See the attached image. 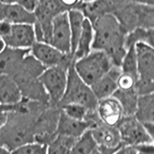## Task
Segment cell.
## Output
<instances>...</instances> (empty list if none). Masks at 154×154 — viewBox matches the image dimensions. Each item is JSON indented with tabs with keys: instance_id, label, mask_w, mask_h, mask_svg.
<instances>
[{
	"instance_id": "1",
	"label": "cell",
	"mask_w": 154,
	"mask_h": 154,
	"mask_svg": "<svg viewBox=\"0 0 154 154\" xmlns=\"http://www.w3.org/2000/svg\"><path fill=\"white\" fill-rule=\"evenodd\" d=\"M45 108L46 106L23 99L18 104V108L10 113L7 122L0 128V146L12 151L34 142L35 123Z\"/></svg>"
},
{
	"instance_id": "2",
	"label": "cell",
	"mask_w": 154,
	"mask_h": 154,
	"mask_svg": "<svg viewBox=\"0 0 154 154\" xmlns=\"http://www.w3.org/2000/svg\"><path fill=\"white\" fill-rule=\"evenodd\" d=\"M94 30V42L91 49L104 52L115 66H120L126 52V33L119 25L112 14H106L91 23Z\"/></svg>"
},
{
	"instance_id": "3",
	"label": "cell",
	"mask_w": 154,
	"mask_h": 154,
	"mask_svg": "<svg viewBox=\"0 0 154 154\" xmlns=\"http://www.w3.org/2000/svg\"><path fill=\"white\" fill-rule=\"evenodd\" d=\"M113 66L110 58L98 50H91L88 55L73 61L76 73L90 87L102 78Z\"/></svg>"
},
{
	"instance_id": "4",
	"label": "cell",
	"mask_w": 154,
	"mask_h": 154,
	"mask_svg": "<svg viewBox=\"0 0 154 154\" xmlns=\"http://www.w3.org/2000/svg\"><path fill=\"white\" fill-rule=\"evenodd\" d=\"M113 14L126 34L137 28L153 29L154 26L153 6L128 2Z\"/></svg>"
},
{
	"instance_id": "5",
	"label": "cell",
	"mask_w": 154,
	"mask_h": 154,
	"mask_svg": "<svg viewBox=\"0 0 154 154\" xmlns=\"http://www.w3.org/2000/svg\"><path fill=\"white\" fill-rule=\"evenodd\" d=\"M65 104H79L90 111L95 110L97 99L91 91V88L82 80L73 67V62L67 69V78L66 91L60 106Z\"/></svg>"
},
{
	"instance_id": "6",
	"label": "cell",
	"mask_w": 154,
	"mask_h": 154,
	"mask_svg": "<svg viewBox=\"0 0 154 154\" xmlns=\"http://www.w3.org/2000/svg\"><path fill=\"white\" fill-rule=\"evenodd\" d=\"M69 66H53L42 71L38 77L48 97L49 107H59L66 87Z\"/></svg>"
},
{
	"instance_id": "7",
	"label": "cell",
	"mask_w": 154,
	"mask_h": 154,
	"mask_svg": "<svg viewBox=\"0 0 154 154\" xmlns=\"http://www.w3.org/2000/svg\"><path fill=\"white\" fill-rule=\"evenodd\" d=\"M122 146H138L153 143L154 138L148 134L143 125L134 116H124L117 125Z\"/></svg>"
},
{
	"instance_id": "8",
	"label": "cell",
	"mask_w": 154,
	"mask_h": 154,
	"mask_svg": "<svg viewBox=\"0 0 154 154\" xmlns=\"http://www.w3.org/2000/svg\"><path fill=\"white\" fill-rule=\"evenodd\" d=\"M61 109L59 107L45 108L35 123L34 142L47 146L57 136L56 128Z\"/></svg>"
},
{
	"instance_id": "9",
	"label": "cell",
	"mask_w": 154,
	"mask_h": 154,
	"mask_svg": "<svg viewBox=\"0 0 154 154\" xmlns=\"http://www.w3.org/2000/svg\"><path fill=\"white\" fill-rule=\"evenodd\" d=\"M30 54L45 69L53 66H69L73 62L71 55L65 54L45 42H36L30 48Z\"/></svg>"
},
{
	"instance_id": "10",
	"label": "cell",
	"mask_w": 154,
	"mask_h": 154,
	"mask_svg": "<svg viewBox=\"0 0 154 154\" xmlns=\"http://www.w3.org/2000/svg\"><path fill=\"white\" fill-rule=\"evenodd\" d=\"M49 45L65 54L71 55V37L67 12L58 14L53 19Z\"/></svg>"
},
{
	"instance_id": "11",
	"label": "cell",
	"mask_w": 154,
	"mask_h": 154,
	"mask_svg": "<svg viewBox=\"0 0 154 154\" xmlns=\"http://www.w3.org/2000/svg\"><path fill=\"white\" fill-rule=\"evenodd\" d=\"M3 42L5 45L16 49H30L36 42L34 27L31 24H12Z\"/></svg>"
},
{
	"instance_id": "12",
	"label": "cell",
	"mask_w": 154,
	"mask_h": 154,
	"mask_svg": "<svg viewBox=\"0 0 154 154\" xmlns=\"http://www.w3.org/2000/svg\"><path fill=\"white\" fill-rule=\"evenodd\" d=\"M94 111L100 122L109 126H117L124 117L122 106L114 96L98 100Z\"/></svg>"
},
{
	"instance_id": "13",
	"label": "cell",
	"mask_w": 154,
	"mask_h": 154,
	"mask_svg": "<svg viewBox=\"0 0 154 154\" xmlns=\"http://www.w3.org/2000/svg\"><path fill=\"white\" fill-rule=\"evenodd\" d=\"M90 130L97 146L109 149H117L122 146L117 126H109L103 124L97 119L93 123Z\"/></svg>"
},
{
	"instance_id": "14",
	"label": "cell",
	"mask_w": 154,
	"mask_h": 154,
	"mask_svg": "<svg viewBox=\"0 0 154 154\" xmlns=\"http://www.w3.org/2000/svg\"><path fill=\"white\" fill-rule=\"evenodd\" d=\"M138 78L154 80V49L146 43L135 45Z\"/></svg>"
},
{
	"instance_id": "15",
	"label": "cell",
	"mask_w": 154,
	"mask_h": 154,
	"mask_svg": "<svg viewBox=\"0 0 154 154\" xmlns=\"http://www.w3.org/2000/svg\"><path fill=\"white\" fill-rule=\"evenodd\" d=\"M29 53L30 49H16L6 46L0 53V74L12 77Z\"/></svg>"
},
{
	"instance_id": "16",
	"label": "cell",
	"mask_w": 154,
	"mask_h": 154,
	"mask_svg": "<svg viewBox=\"0 0 154 154\" xmlns=\"http://www.w3.org/2000/svg\"><path fill=\"white\" fill-rule=\"evenodd\" d=\"M134 117L141 122L150 136L154 129V96L153 94L139 95Z\"/></svg>"
},
{
	"instance_id": "17",
	"label": "cell",
	"mask_w": 154,
	"mask_h": 154,
	"mask_svg": "<svg viewBox=\"0 0 154 154\" xmlns=\"http://www.w3.org/2000/svg\"><path fill=\"white\" fill-rule=\"evenodd\" d=\"M91 129V124L87 120H77L69 118L60 111L57 122L56 134L71 139H77L82 134Z\"/></svg>"
},
{
	"instance_id": "18",
	"label": "cell",
	"mask_w": 154,
	"mask_h": 154,
	"mask_svg": "<svg viewBox=\"0 0 154 154\" xmlns=\"http://www.w3.org/2000/svg\"><path fill=\"white\" fill-rule=\"evenodd\" d=\"M120 72L122 70L119 67L114 66L102 78H100L96 83L91 86V91L97 101L113 96L115 91L118 90L117 80Z\"/></svg>"
},
{
	"instance_id": "19",
	"label": "cell",
	"mask_w": 154,
	"mask_h": 154,
	"mask_svg": "<svg viewBox=\"0 0 154 154\" xmlns=\"http://www.w3.org/2000/svg\"><path fill=\"white\" fill-rule=\"evenodd\" d=\"M22 100L21 91L14 80L8 75L0 74V104L16 105Z\"/></svg>"
},
{
	"instance_id": "20",
	"label": "cell",
	"mask_w": 154,
	"mask_h": 154,
	"mask_svg": "<svg viewBox=\"0 0 154 154\" xmlns=\"http://www.w3.org/2000/svg\"><path fill=\"white\" fill-rule=\"evenodd\" d=\"M35 14L21 8L17 4H4L2 22L10 24H31L35 23Z\"/></svg>"
},
{
	"instance_id": "21",
	"label": "cell",
	"mask_w": 154,
	"mask_h": 154,
	"mask_svg": "<svg viewBox=\"0 0 154 154\" xmlns=\"http://www.w3.org/2000/svg\"><path fill=\"white\" fill-rule=\"evenodd\" d=\"M94 42V30L91 23L85 18L83 23V28H82L81 34L77 41V45L74 52L72 53V59L78 60L80 58L88 55L89 53L93 50L91 46H93Z\"/></svg>"
},
{
	"instance_id": "22",
	"label": "cell",
	"mask_w": 154,
	"mask_h": 154,
	"mask_svg": "<svg viewBox=\"0 0 154 154\" xmlns=\"http://www.w3.org/2000/svg\"><path fill=\"white\" fill-rule=\"evenodd\" d=\"M113 96L119 101V103L122 106L124 116H134L139 97V94H137L136 90H117Z\"/></svg>"
},
{
	"instance_id": "23",
	"label": "cell",
	"mask_w": 154,
	"mask_h": 154,
	"mask_svg": "<svg viewBox=\"0 0 154 154\" xmlns=\"http://www.w3.org/2000/svg\"><path fill=\"white\" fill-rule=\"evenodd\" d=\"M67 17H69V30H70V37H71V56L74 52L77 41L81 34L82 28H83V23L85 17L78 9H71L67 11Z\"/></svg>"
},
{
	"instance_id": "24",
	"label": "cell",
	"mask_w": 154,
	"mask_h": 154,
	"mask_svg": "<svg viewBox=\"0 0 154 154\" xmlns=\"http://www.w3.org/2000/svg\"><path fill=\"white\" fill-rule=\"evenodd\" d=\"M97 146L91 130H88L75 140L69 154H91Z\"/></svg>"
},
{
	"instance_id": "25",
	"label": "cell",
	"mask_w": 154,
	"mask_h": 154,
	"mask_svg": "<svg viewBox=\"0 0 154 154\" xmlns=\"http://www.w3.org/2000/svg\"><path fill=\"white\" fill-rule=\"evenodd\" d=\"M154 38V28L153 29H144L137 28L135 30L127 33L125 35V48L134 46L137 43H146L150 46H153Z\"/></svg>"
},
{
	"instance_id": "26",
	"label": "cell",
	"mask_w": 154,
	"mask_h": 154,
	"mask_svg": "<svg viewBox=\"0 0 154 154\" xmlns=\"http://www.w3.org/2000/svg\"><path fill=\"white\" fill-rule=\"evenodd\" d=\"M64 12H67V10L60 3L59 0H38V7L34 14L54 18Z\"/></svg>"
},
{
	"instance_id": "27",
	"label": "cell",
	"mask_w": 154,
	"mask_h": 154,
	"mask_svg": "<svg viewBox=\"0 0 154 154\" xmlns=\"http://www.w3.org/2000/svg\"><path fill=\"white\" fill-rule=\"evenodd\" d=\"M75 140L57 135L56 138L47 144L46 154H69Z\"/></svg>"
},
{
	"instance_id": "28",
	"label": "cell",
	"mask_w": 154,
	"mask_h": 154,
	"mask_svg": "<svg viewBox=\"0 0 154 154\" xmlns=\"http://www.w3.org/2000/svg\"><path fill=\"white\" fill-rule=\"evenodd\" d=\"M119 69L123 73L131 74L133 76L138 77L137 73V57L135 51V45L130 46L126 49L125 55L120 63Z\"/></svg>"
},
{
	"instance_id": "29",
	"label": "cell",
	"mask_w": 154,
	"mask_h": 154,
	"mask_svg": "<svg viewBox=\"0 0 154 154\" xmlns=\"http://www.w3.org/2000/svg\"><path fill=\"white\" fill-rule=\"evenodd\" d=\"M60 109L69 118L77 120H85L90 112V110L79 104H65L60 106Z\"/></svg>"
},
{
	"instance_id": "30",
	"label": "cell",
	"mask_w": 154,
	"mask_h": 154,
	"mask_svg": "<svg viewBox=\"0 0 154 154\" xmlns=\"http://www.w3.org/2000/svg\"><path fill=\"white\" fill-rule=\"evenodd\" d=\"M47 146L31 142L20 146L11 151V154H46Z\"/></svg>"
},
{
	"instance_id": "31",
	"label": "cell",
	"mask_w": 154,
	"mask_h": 154,
	"mask_svg": "<svg viewBox=\"0 0 154 154\" xmlns=\"http://www.w3.org/2000/svg\"><path fill=\"white\" fill-rule=\"evenodd\" d=\"M97 2L104 14H113L118 10L122 8L124 5H126L129 2V0H97Z\"/></svg>"
},
{
	"instance_id": "32",
	"label": "cell",
	"mask_w": 154,
	"mask_h": 154,
	"mask_svg": "<svg viewBox=\"0 0 154 154\" xmlns=\"http://www.w3.org/2000/svg\"><path fill=\"white\" fill-rule=\"evenodd\" d=\"M137 78L138 77L133 76L131 74L120 72V74L119 75L118 80H117L118 90L128 91V90L135 89V85H136Z\"/></svg>"
},
{
	"instance_id": "33",
	"label": "cell",
	"mask_w": 154,
	"mask_h": 154,
	"mask_svg": "<svg viewBox=\"0 0 154 154\" xmlns=\"http://www.w3.org/2000/svg\"><path fill=\"white\" fill-rule=\"evenodd\" d=\"M20 103V102H19ZM18 103V104H19ZM18 104L16 105H3L0 104V128H1L5 122H7L10 113L14 112L18 108Z\"/></svg>"
},
{
	"instance_id": "34",
	"label": "cell",
	"mask_w": 154,
	"mask_h": 154,
	"mask_svg": "<svg viewBox=\"0 0 154 154\" xmlns=\"http://www.w3.org/2000/svg\"><path fill=\"white\" fill-rule=\"evenodd\" d=\"M16 4L19 5L21 8L28 12L34 13L38 7V0H17Z\"/></svg>"
},
{
	"instance_id": "35",
	"label": "cell",
	"mask_w": 154,
	"mask_h": 154,
	"mask_svg": "<svg viewBox=\"0 0 154 154\" xmlns=\"http://www.w3.org/2000/svg\"><path fill=\"white\" fill-rule=\"evenodd\" d=\"M112 154H137V149L136 146H122Z\"/></svg>"
},
{
	"instance_id": "36",
	"label": "cell",
	"mask_w": 154,
	"mask_h": 154,
	"mask_svg": "<svg viewBox=\"0 0 154 154\" xmlns=\"http://www.w3.org/2000/svg\"><path fill=\"white\" fill-rule=\"evenodd\" d=\"M59 1L67 11L76 8L77 5L80 3V0H59Z\"/></svg>"
},
{
	"instance_id": "37",
	"label": "cell",
	"mask_w": 154,
	"mask_h": 154,
	"mask_svg": "<svg viewBox=\"0 0 154 154\" xmlns=\"http://www.w3.org/2000/svg\"><path fill=\"white\" fill-rule=\"evenodd\" d=\"M118 149V148H117ZM117 149H109V148H104L101 146H97L95 150L91 153V154H112L113 152H115Z\"/></svg>"
},
{
	"instance_id": "38",
	"label": "cell",
	"mask_w": 154,
	"mask_h": 154,
	"mask_svg": "<svg viewBox=\"0 0 154 154\" xmlns=\"http://www.w3.org/2000/svg\"><path fill=\"white\" fill-rule=\"evenodd\" d=\"M129 2L141 4V5H147V6H153L154 0H129Z\"/></svg>"
},
{
	"instance_id": "39",
	"label": "cell",
	"mask_w": 154,
	"mask_h": 154,
	"mask_svg": "<svg viewBox=\"0 0 154 154\" xmlns=\"http://www.w3.org/2000/svg\"><path fill=\"white\" fill-rule=\"evenodd\" d=\"M0 154H11V151H9L7 148L0 146Z\"/></svg>"
},
{
	"instance_id": "40",
	"label": "cell",
	"mask_w": 154,
	"mask_h": 154,
	"mask_svg": "<svg viewBox=\"0 0 154 154\" xmlns=\"http://www.w3.org/2000/svg\"><path fill=\"white\" fill-rule=\"evenodd\" d=\"M17 0H0V2L4 4H16Z\"/></svg>"
},
{
	"instance_id": "41",
	"label": "cell",
	"mask_w": 154,
	"mask_h": 154,
	"mask_svg": "<svg viewBox=\"0 0 154 154\" xmlns=\"http://www.w3.org/2000/svg\"><path fill=\"white\" fill-rule=\"evenodd\" d=\"M5 47H6V45H5V43H4V42H3L2 38H0V53H1V52L3 51V49H4Z\"/></svg>"
},
{
	"instance_id": "42",
	"label": "cell",
	"mask_w": 154,
	"mask_h": 154,
	"mask_svg": "<svg viewBox=\"0 0 154 154\" xmlns=\"http://www.w3.org/2000/svg\"><path fill=\"white\" fill-rule=\"evenodd\" d=\"M91 1H94V0H80V2H91Z\"/></svg>"
}]
</instances>
